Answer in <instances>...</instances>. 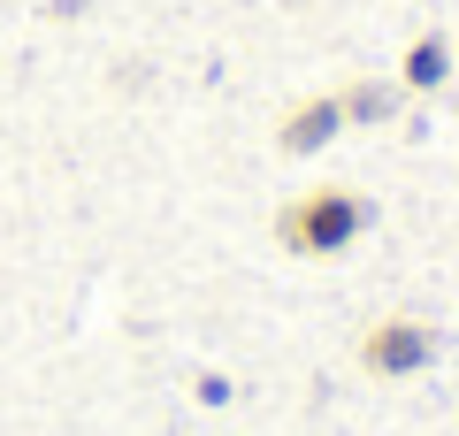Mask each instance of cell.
<instances>
[{
    "label": "cell",
    "instance_id": "2",
    "mask_svg": "<svg viewBox=\"0 0 459 436\" xmlns=\"http://www.w3.org/2000/svg\"><path fill=\"white\" fill-rule=\"evenodd\" d=\"M429 360H437V329H429L421 314H376L368 337H360V368L376 375V383H406Z\"/></svg>",
    "mask_w": 459,
    "mask_h": 436
},
{
    "label": "cell",
    "instance_id": "3",
    "mask_svg": "<svg viewBox=\"0 0 459 436\" xmlns=\"http://www.w3.org/2000/svg\"><path fill=\"white\" fill-rule=\"evenodd\" d=\"M337 138H344L337 92L299 100V108H283V123H276V153H283V161H314V153H322V145H337Z\"/></svg>",
    "mask_w": 459,
    "mask_h": 436
},
{
    "label": "cell",
    "instance_id": "4",
    "mask_svg": "<svg viewBox=\"0 0 459 436\" xmlns=\"http://www.w3.org/2000/svg\"><path fill=\"white\" fill-rule=\"evenodd\" d=\"M398 77H344L337 84V108H344V130H383L398 115Z\"/></svg>",
    "mask_w": 459,
    "mask_h": 436
},
{
    "label": "cell",
    "instance_id": "1",
    "mask_svg": "<svg viewBox=\"0 0 459 436\" xmlns=\"http://www.w3.org/2000/svg\"><path fill=\"white\" fill-rule=\"evenodd\" d=\"M376 230V199L360 184H307L276 207V245L291 260H337Z\"/></svg>",
    "mask_w": 459,
    "mask_h": 436
},
{
    "label": "cell",
    "instance_id": "5",
    "mask_svg": "<svg viewBox=\"0 0 459 436\" xmlns=\"http://www.w3.org/2000/svg\"><path fill=\"white\" fill-rule=\"evenodd\" d=\"M444 84H452V39L444 31L406 39V54H398V92H444Z\"/></svg>",
    "mask_w": 459,
    "mask_h": 436
}]
</instances>
